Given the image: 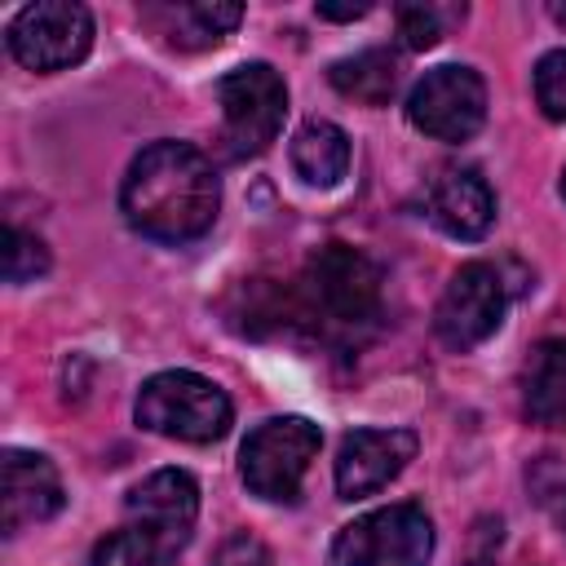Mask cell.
<instances>
[{
    "instance_id": "6da1fadb",
    "label": "cell",
    "mask_w": 566,
    "mask_h": 566,
    "mask_svg": "<svg viewBox=\"0 0 566 566\" xmlns=\"http://www.w3.org/2000/svg\"><path fill=\"white\" fill-rule=\"evenodd\" d=\"M221 181L203 150L190 142H150L124 172L119 212L155 243H190L212 230Z\"/></svg>"
},
{
    "instance_id": "7a4b0ae2",
    "label": "cell",
    "mask_w": 566,
    "mask_h": 566,
    "mask_svg": "<svg viewBox=\"0 0 566 566\" xmlns=\"http://www.w3.org/2000/svg\"><path fill=\"white\" fill-rule=\"evenodd\" d=\"M380 314V270L367 252L349 243L318 248L296 287L287 292V318L314 327L318 336H358Z\"/></svg>"
},
{
    "instance_id": "3957f363",
    "label": "cell",
    "mask_w": 566,
    "mask_h": 566,
    "mask_svg": "<svg viewBox=\"0 0 566 566\" xmlns=\"http://www.w3.org/2000/svg\"><path fill=\"white\" fill-rule=\"evenodd\" d=\"M133 416L142 429H150L159 438L203 447V442L226 438L234 407H230L226 389L199 371H159L137 389Z\"/></svg>"
},
{
    "instance_id": "277c9868",
    "label": "cell",
    "mask_w": 566,
    "mask_h": 566,
    "mask_svg": "<svg viewBox=\"0 0 566 566\" xmlns=\"http://www.w3.org/2000/svg\"><path fill=\"white\" fill-rule=\"evenodd\" d=\"M323 447V433L305 416H274L256 424L239 447V478L265 504H292Z\"/></svg>"
},
{
    "instance_id": "5b68a950",
    "label": "cell",
    "mask_w": 566,
    "mask_h": 566,
    "mask_svg": "<svg viewBox=\"0 0 566 566\" xmlns=\"http://www.w3.org/2000/svg\"><path fill=\"white\" fill-rule=\"evenodd\" d=\"M217 102H221V150L230 159H248L279 137L287 115V84L270 62H243L221 75Z\"/></svg>"
},
{
    "instance_id": "8992f818",
    "label": "cell",
    "mask_w": 566,
    "mask_h": 566,
    "mask_svg": "<svg viewBox=\"0 0 566 566\" xmlns=\"http://www.w3.org/2000/svg\"><path fill=\"white\" fill-rule=\"evenodd\" d=\"M433 522L420 504H389L354 517L332 539V566H429Z\"/></svg>"
},
{
    "instance_id": "52a82bcc",
    "label": "cell",
    "mask_w": 566,
    "mask_h": 566,
    "mask_svg": "<svg viewBox=\"0 0 566 566\" xmlns=\"http://www.w3.org/2000/svg\"><path fill=\"white\" fill-rule=\"evenodd\" d=\"M93 49V13L75 0H35L9 22V53L27 71H66Z\"/></svg>"
},
{
    "instance_id": "ba28073f",
    "label": "cell",
    "mask_w": 566,
    "mask_h": 566,
    "mask_svg": "<svg viewBox=\"0 0 566 566\" xmlns=\"http://www.w3.org/2000/svg\"><path fill=\"white\" fill-rule=\"evenodd\" d=\"M407 119L433 142H469L486 119V84L473 66L447 62L416 80Z\"/></svg>"
},
{
    "instance_id": "9c48e42d",
    "label": "cell",
    "mask_w": 566,
    "mask_h": 566,
    "mask_svg": "<svg viewBox=\"0 0 566 566\" xmlns=\"http://www.w3.org/2000/svg\"><path fill=\"white\" fill-rule=\"evenodd\" d=\"M504 305H509V292L500 270L491 261H469L451 274L447 292L438 296L433 332L447 349H473L504 323Z\"/></svg>"
},
{
    "instance_id": "30bf717a",
    "label": "cell",
    "mask_w": 566,
    "mask_h": 566,
    "mask_svg": "<svg viewBox=\"0 0 566 566\" xmlns=\"http://www.w3.org/2000/svg\"><path fill=\"white\" fill-rule=\"evenodd\" d=\"M128 522L137 531H146L150 539H159L164 548H186L195 522H199V486L186 469H155L150 478H142L128 500Z\"/></svg>"
},
{
    "instance_id": "8fae6325",
    "label": "cell",
    "mask_w": 566,
    "mask_h": 566,
    "mask_svg": "<svg viewBox=\"0 0 566 566\" xmlns=\"http://www.w3.org/2000/svg\"><path fill=\"white\" fill-rule=\"evenodd\" d=\"M411 429H354L336 451V491L340 500H363L389 486L416 460Z\"/></svg>"
},
{
    "instance_id": "7c38bea8",
    "label": "cell",
    "mask_w": 566,
    "mask_h": 566,
    "mask_svg": "<svg viewBox=\"0 0 566 566\" xmlns=\"http://www.w3.org/2000/svg\"><path fill=\"white\" fill-rule=\"evenodd\" d=\"M66 504L62 478L40 451H4V535H18L35 522H49Z\"/></svg>"
},
{
    "instance_id": "4fadbf2b",
    "label": "cell",
    "mask_w": 566,
    "mask_h": 566,
    "mask_svg": "<svg viewBox=\"0 0 566 566\" xmlns=\"http://www.w3.org/2000/svg\"><path fill=\"white\" fill-rule=\"evenodd\" d=\"M424 217L451 239H482L495 221V195L473 168H442L424 190Z\"/></svg>"
},
{
    "instance_id": "5bb4252c",
    "label": "cell",
    "mask_w": 566,
    "mask_h": 566,
    "mask_svg": "<svg viewBox=\"0 0 566 566\" xmlns=\"http://www.w3.org/2000/svg\"><path fill=\"white\" fill-rule=\"evenodd\" d=\"M522 411L539 429H566V340L548 336L526 354Z\"/></svg>"
},
{
    "instance_id": "9a60e30c",
    "label": "cell",
    "mask_w": 566,
    "mask_h": 566,
    "mask_svg": "<svg viewBox=\"0 0 566 566\" xmlns=\"http://www.w3.org/2000/svg\"><path fill=\"white\" fill-rule=\"evenodd\" d=\"M168 44L177 49H212L221 44L226 31L239 27L243 4H217V0H195V4H150L142 13Z\"/></svg>"
},
{
    "instance_id": "2e32d148",
    "label": "cell",
    "mask_w": 566,
    "mask_h": 566,
    "mask_svg": "<svg viewBox=\"0 0 566 566\" xmlns=\"http://www.w3.org/2000/svg\"><path fill=\"white\" fill-rule=\"evenodd\" d=\"M287 155H292L296 177H301L305 186H318V190L336 186V181L349 172V137H345V128L332 124V119H310V124H301Z\"/></svg>"
},
{
    "instance_id": "e0dca14e",
    "label": "cell",
    "mask_w": 566,
    "mask_h": 566,
    "mask_svg": "<svg viewBox=\"0 0 566 566\" xmlns=\"http://www.w3.org/2000/svg\"><path fill=\"white\" fill-rule=\"evenodd\" d=\"M327 75L340 97L363 102V106H385L402 84L398 53H389V49H363L354 57H340V62H332Z\"/></svg>"
},
{
    "instance_id": "ac0fdd59",
    "label": "cell",
    "mask_w": 566,
    "mask_h": 566,
    "mask_svg": "<svg viewBox=\"0 0 566 566\" xmlns=\"http://www.w3.org/2000/svg\"><path fill=\"white\" fill-rule=\"evenodd\" d=\"M172 557H177L172 548H164L137 526L115 531L93 548V566H172Z\"/></svg>"
},
{
    "instance_id": "d6986e66",
    "label": "cell",
    "mask_w": 566,
    "mask_h": 566,
    "mask_svg": "<svg viewBox=\"0 0 566 566\" xmlns=\"http://www.w3.org/2000/svg\"><path fill=\"white\" fill-rule=\"evenodd\" d=\"M464 9H442V4H398L394 22H398V40L402 49H433L451 22H460Z\"/></svg>"
},
{
    "instance_id": "ffe728a7",
    "label": "cell",
    "mask_w": 566,
    "mask_h": 566,
    "mask_svg": "<svg viewBox=\"0 0 566 566\" xmlns=\"http://www.w3.org/2000/svg\"><path fill=\"white\" fill-rule=\"evenodd\" d=\"M0 256H4V283H31L49 270V248L44 239H35L31 230L22 226H4V239H0Z\"/></svg>"
},
{
    "instance_id": "44dd1931",
    "label": "cell",
    "mask_w": 566,
    "mask_h": 566,
    "mask_svg": "<svg viewBox=\"0 0 566 566\" xmlns=\"http://www.w3.org/2000/svg\"><path fill=\"white\" fill-rule=\"evenodd\" d=\"M535 102L548 119H566V49H553L535 62Z\"/></svg>"
},
{
    "instance_id": "7402d4cb",
    "label": "cell",
    "mask_w": 566,
    "mask_h": 566,
    "mask_svg": "<svg viewBox=\"0 0 566 566\" xmlns=\"http://www.w3.org/2000/svg\"><path fill=\"white\" fill-rule=\"evenodd\" d=\"M212 566H274V553L256 539V535H248V531H234L221 548H217V557H212Z\"/></svg>"
},
{
    "instance_id": "603a6c76",
    "label": "cell",
    "mask_w": 566,
    "mask_h": 566,
    "mask_svg": "<svg viewBox=\"0 0 566 566\" xmlns=\"http://www.w3.org/2000/svg\"><path fill=\"white\" fill-rule=\"evenodd\" d=\"M367 13H371V4H318V18H327V22H354Z\"/></svg>"
},
{
    "instance_id": "cb8c5ba5",
    "label": "cell",
    "mask_w": 566,
    "mask_h": 566,
    "mask_svg": "<svg viewBox=\"0 0 566 566\" xmlns=\"http://www.w3.org/2000/svg\"><path fill=\"white\" fill-rule=\"evenodd\" d=\"M557 522H562V535H566V495H562V504H557Z\"/></svg>"
},
{
    "instance_id": "d4e9b609",
    "label": "cell",
    "mask_w": 566,
    "mask_h": 566,
    "mask_svg": "<svg viewBox=\"0 0 566 566\" xmlns=\"http://www.w3.org/2000/svg\"><path fill=\"white\" fill-rule=\"evenodd\" d=\"M553 18H557V22H566V9H562V4H557V9H553Z\"/></svg>"
},
{
    "instance_id": "484cf974",
    "label": "cell",
    "mask_w": 566,
    "mask_h": 566,
    "mask_svg": "<svg viewBox=\"0 0 566 566\" xmlns=\"http://www.w3.org/2000/svg\"><path fill=\"white\" fill-rule=\"evenodd\" d=\"M562 199H566V172H562Z\"/></svg>"
}]
</instances>
